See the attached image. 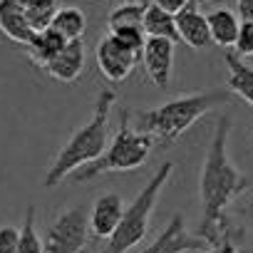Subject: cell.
I'll use <instances>...</instances> for the list:
<instances>
[{
  "label": "cell",
  "mask_w": 253,
  "mask_h": 253,
  "mask_svg": "<svg viewBox=\"0 0 253 253\" xmlns=\"http://www.w3.org/2000/svg\"><path fill=\"white\" fill-rule=\"evenodd\" d=\"M55 33H60L67 42L72 40H82L84 38V30H87V15L75 8V5H67V8H60L52 25H50Z\"/></svg>",
  "instance_id": "cell-18"
},
{
  "label": "cell",
  "mask_w": 253,
  "mask_h": 253,
  "mask_svg": "<svg viewBox=\"0 0 253 253\" xmlns=\"http://www.w3.org/2000/svg\"><path fill=\"white\" fill-rule=\"evenodd\" d=\"M228 137H231V119L218 117L213 126V137L209 142L201 179H199V196H201V223L196 236L204 238L209 246L233 238V226L226 218L228 206L248 189V179L228 157ZM241 236V231H238ZM236 236V238H238Z\"/></svg>",
  "instance_id": "cell-1"
},
{
  "label": "cell",
  "mask_w": 253,
  "mask_h": 253,
  "mask_svg": "<svg viewBox=\"0 0 253 253\" xmlns=\"http://www.w3.org/2000/svg\"><path fill=\"white\" fill-rule=\"evenodd\" d=\"M206 248H209V243L204 238L186 231L184 216L174 213L169 218V223L164 226V231L139 253H201Z\"/></svg>",
  "instance_id": "cell-8"
},
{
  "label": "cell",
  "mask_w": 253,
  "mask_h": 253,
  "mask_svg": "<svg viewBox=\"0 0 253 253\" xmlns=\"http://www.w3.org/2000/svg\"><path fill=\"white\" fill-rule=\"evenodd\" d=\"M114 104H117V92H112L109 87L99 89L92 119L84 126H80L67 139V144L57 152L52 167L47 169V174L42 179V186L52 189V186L62 184L67 176L89 167L92 162H97L107 152V147H109V117H112Z\"/></svg>",
  "instance_id": "cell-2"
},
{
  "label": "cell",
  "mask_w": 253,
  "mask_h": 253,
  "mask_svg": "<svg viewBox=\"0 0 253 253\" xmlns=\"http://www.w3.org/2000/svg\"><path fill=\"white\" fill-rule=\"evenodd\" d=\"M84 57H87L84 42H82V40H72V42H67V45L62 47V52L45 67V72H47L52 80H57V82H75V80L82 75V70H84Z\"/></svg>",
  "instance_id": "cell-13"
},
{
  "label": "cell",
  "mask_w": 253,
  "mask_h": 253,
  "mask_svg": "<svg viewBox=\"0 0 253 253\" xmlns=\"http://www.w3.org/2000/svg\"><path fill=\"white\" fill-rule=\"evenodd\" d=\"M97 67L109 82H124L137 67L139 55H134L126 45H122L114 35H107L97 42Z\"/></svg>",
  "instance_id": "cell-7"
},
{
  "label": "cell",
  "mask_w": 253,
  "mask_h": 253,
  "mask_svg": "<svg viewBox=\"0 0 253 253\" xmlns=\"http://www.w3.org/2000/svg\"><path fill=\"white\" fill-rule=\"evenodd\" d=\"M236 15L241 23H253V0H236Z\"/></svg>",
  "instance_id": "cell-25"
},
{
  "label": "cell",
  "mask_w": 253,
  "mask_h": 253,
  "mask_svg": "<svg viewBox=\"0 0 253 253\" xmlns=\"http://www.w3.org/2000/svg\"><path fill=\"white\" fill-rule=\"evenodd\" d=\"M201 253H238V251H236V241L228 238V241H221V243H216V246H209V248L201 251Z\"/></svg>",
  "instance_id": "cell-26"
},
{
  "label": "cell",
  "mask_w": 253,
  "mask_h": 253,
  "mask_svg": "<svg viewBox=\"0 0 253 253\" xmlns=\"http://www.w3.org/2000/svg\"><path fill=\"white\" fill-rule=\"evenodd\" d=\"M89 238V213L82 206L65 209L45 233V253H82Z\"/></svg>",
  "instance_id": "cell-6"
},
{
  "label": "cell",
  "mask_w": 253,
  "mask_h": 253,
  "mask_svg": "<svg viewBox=\"0 0 253 253\" xmlns=\"http://www.w3.org/2000/svg\"><path fill=\"white\" fill-rule=\"evenodd\" d=\"M124 201L119 194H102L94 204H92V211H89V231L97 236V238H112V233L117 231L119 221L124 218Z\"/></svg>",
  "instance_id": "cell-10"
},
{
  "label": "cell",
  "mask_w": 253,
  "mask_h": 253,
  "mask_svg": "<svg viewBox=\"0 0 253 253\" xmlns=\"http://www.w3.org/2000/svg\"><path fill=\"white\" fill-rule=\"evenodd\" d=\"M236 55L251 57L253 55V23H241L238 40H236Z\"/></svg>",
  "instance_id": "cell-22"
},
{
  "label": "cell",
  "mask_w": 253,
  "mask_h": 253,
  "mask_svg": "<svg viewBox=\"0 0 253 253\" xmlns=\"http://www.w3.org/2000/svg\"><path fill=\"white\" fill-rule=\"evenodd\" d=\"M62 0H23V5H25V13H28V20L33 25L35 33L40 30H47L57 15V10L62 8L60 5Z\"/></svg>",
  "instance_id": "cell-20"
},
{
  "label": "cell",
  "mask_w": 253,
  "mask_h": 253,
  "mask_svg": "<svg viewBox=\"0 0 253 253\" xmlns=\"http://www.w3.org/2000/svg\"><path fill=\"white\" fill-rule=\"evenodd\" d=\"M209 30H211V42H216L218 47H236L238 40V30H241V18L231 10V8H213L209 15Z\"/></svg>",
  "instance_id": "cell-16"
},
{
  "label": "cell",
  "mask_w": 253,
  "mask_h": 253,
  "mask_svg": "<svg viewBox=\"0 0 253 253\" xmlns=\"http://www.w3.org/2000/svg\"><path fill=\"white\" fill-rule=\"evenodd\" d=\"M223 62L228 67V80H226L228 92L241 97L246 104L253 107V67L243 57H238L236 52H226Z\"/></svg>",
  "instance_id": "cell-15"
},
{
  "label": "cell",
  "mask_w": 253,
  "mask_h": 253,
  "mask_svg": "<svg viewBox=\"0 0 253 253\" xmlns=\"http://www.w3.org/2000/svg\"><path fill=\"white\" fill-rule=\"evenodd\" d=\"M176 33L179 40L186 42L194 50H204L211 45V30H209V18L191 3L186 10L176 15Z\"/></svg>",
  "instance_id": "cell-12"
},
{
  "label": "cell",
  "mask_w": 253,
  "mask_h": 253,
  "mask_svg": "<svg viewBox=\"0 0 253 253\" xmlns=\"http://www.w3.org/2000/svg\"><path fill=\"white\" fill-rule=\"evenodd\" d=\"M144 15H147V3H142V0H134V3H122L107 18L109 33L144 28Z\"/></svg>",
  "instance_id": "cell-17"
},
{
  "label": "cell",
  "mask_w": 253,
  "mask_h": 253,
  "mask_svg": "<svg viewBox=\"0 0 253 253\" xmlns=\"http://www.w3.org/2000/svg\"><path fill=\"white\" fill-rule=\"evenodd\" d=\"M154 147H157L154 137L132 129V114L124 109L122 117H119V129L114 132L107 152L97 162H92L89 167L75 171L72 181L84 184V181H92V179H97L102 174H109V171H134V169L147 164Z\"/></svg>",
  "instance_id": "cell-4"
},
{
  "label": "cell",
  "mask_w": 253,
  "mask_h": 253,
  "mask_svg": "<svg viewBox=\"0 0 253 253\" xmlns=\"http://www.w3.org/2000/svg\"><path fill=\"white\" fill-rule=\"evenodd\" d=\"M0 33L10 42H18L23 47L35 38L23 0H0Z\"/></svg>",
  "instance_id": "cell-11"
},
{
  "label": "cell",
  "mask_w": 253,
  "mask_h": 253,
  "mask_svg": "<svg viewBox=\"0 0 253 253\" xmlns=\"http://www.w3.org/2000/svg\"><path fill=\"white\" fill-rule=\"evenodd\" d=\"M20 228L15 226H0V253H18Z\"/></svg>",
  "instance_id": "cell-23"
},
{
  "label": "cell",
  "mask_w": 253,
  "mask_h": 253,
  "mask_svg": "<svg viewBox=\"0 0 253 253\" xmlns=\"http://www.w3.org/2000/svg\"><path fill=\"white\" fill-rule=\"evenodd\" d=\"M144 33L147 38H164L171 42H179V33H176V18L164 13L162 8H157L154 3L147 5V15H144Z\"/></svg>",
  "instance_id": "cell-19"
},
{
  "label": "cell",
  "mask_w": 253,
  "mask_h": 253,
  "mask_svg": "<svg viewBox=\"0 0 253 253\" xmlns=\"http://www.w3.org/2000/svg\"><path fill=\"white\" fill-rule=\"evenodd\" d=\"M124 3H134V0H124Z\"/></svg>",
  "instance_id": "cell-28"
},
{
  "label": "cell",
  "mask_w": 253,
  "mask_h": 253,
  "mask_svg": "<svg viewBox=\"0 0 253 253\" xmlns=\"http://www.w3.org/2000/svg\"><path fill=\"white\" fill-rule=\"evenodd\" d=\"M65 45H67V40H65L60 33H55L52 28H47V30L35 33V38L25 45V52H28V57H30V62H33L35 67L45 70V67L62 52Z\"/></svg>",
  "instance_id": "cell-14"
},
{
  "label": "cell",
  "mask_w": 253,
  "mask_h": 253,
  "mask_svg": "<svg viewBox=\"0 0 253 253\" xmlns=\"http://www.w3.org/2000/svg\"><path fill=\"white\" fill-rule=\"evenodd\" d=\"M174 52H176V42L164 38H147V45L142 50V65L157 89H169L171 84Z\"/></svg>",
  "instance_id": "cell-9"
},
{
  "label": "cell",
  "mask_w": 253,
  "mask_h": 253,
  "mask_svg": "<svg viewBox=\"0 0 253 253\" xmlns=\"http://www.w3.org/2000/svg\"><path fill=\"white\" fill-rule=\"evenodd\" d=\"M231 102L228 89H209V92H194L174 97L159 107L137 112V132H144L154 137L157 144L169 147L174 144L189 126H194L204 114L211 109Z\"/></svg>",
  "instance_id": "cell-3"
},
{
  "label": "cell",
  "mask_w": 253,
  "mask_h": 253,
  "mask_svg": "<svg viewBox=\"0 0 253 253\" xmlns=\"http://www.w3.org/2000/svg\"><path fill=\"white\" fill-rule=\"evenodd\" d=\"M18 253H45V241L38 233L35 226V206L30 204L25 211V221L20 226V238H18Z\"/></svg>",
  "instance_id": "cell-21"
},
{
  "label": "cell",
  "mask_w": 253,
  "mask_h": 253,
  "mask_svg": "<svg viewBox=\"0 0 253 253\" xmlns=\"http://www.w3.org/2000/svg\"><path fill=\"white\" fill-rule=\"evenodd\" d=\"M243 213H246V218H248V221H253V199L248 201V206L243 209Z\"/></svg>",
  "instance_id": "cell-27"
},
{
  "label": "cell",
  "mask_w": 253,
  "mask_h": 253,
  "mask_svg": "<svg viewBox=\"0 0 253 253\" xmlns=\"http://www.w3.org/2000/svg\"><path fill=\"white\" fill-rule=\"evenodd\" d=\"M171 174H174V162H164L157 169V174L144 184V189L137 194V199L126 206L124 218L119 221L117 231L112 233V238L104 241V246L97 253H129L137 243H142V238L149 231V221L162 196V189L167 186Z\"/></svg>",
  "instance_id": "cell-5"
},
{
  "label": "cell",
  "mask_w": 253,
  "mask_h": 253,
  "mask_svg": "<svg viewBox=\"0 0 253 253\" xmlns=\"http://www.w3.org/2000/svg\"><path fill=\"white\" fill-rule=\"evenodd\" d=\"M154 5L162 8L164 13H169V15L176 18L181 10H186V8L191 5V0H154Z\"/></svg>",
  "instance_id": "cell-24"
}]
</instances>
